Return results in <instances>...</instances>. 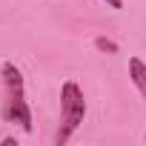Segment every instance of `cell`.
Wrapping results in <instances>:
<instances>
[{"label": "cell", "mask_w": 146, "mask_h": 146, "mask_svg": "<svg viewBox=\"0 0 146 146\" xmlns=\"http://www.w3.org/2000/svg\"><path fill=\"white\" fill-rule=\"evenodd\" d=\"M6 83V103H3V117L9 123H17L23 132H32V109L26 103V92H23V75L15 63H3L0 69Z\"/></svg>", "instance_id": "1"}, {"label": "cell", "mask_w": 146, "mask_h": 146, "mask_svg": "<svg viewBox=\"0 0 146 146\" xmlns=\"http://www.w3.org/2000/svg\"><path fill=\"white\" fill-rule=\"evenodd\" d=\"M60 117H63V123H60L57 137H54L57 146H63L72 135H75V129L86 117V98H83V92H80V86L75 80H66L63 89H60Z\"/></svg>", "instance_id": "2"}, {"label": "cell", "mask_w": 146, "mask_h": 146, "mask_svg": "<svg viewBox=\"0 0 146 146\" xmlns=\"http://www.w3.org/2000/svg\"><path fill=\"white\" fill-rule=\"evenodd\" d=\"M129 78H132V83H135V89L143 95V100H146V63L140 60V57H129Z\"/></svg>", "instance_id": "3"}, {"label": "cell", "mask_w": 146, "mask_h": 146, "mask_svg": "<svg viewBox=\"0 0 146 146\" xmlns=\"http://www.w3.org/2000/svg\"><path fill=\"white\" fill-rule=\"evenodd\" d=\"M95 49L98 52H106V54H115L117 52V43L109 40V37H95Z\"/></svg>", "instance_id": "4"}, {"label": "cell", "mask_w": 146, "mask_h": 146, "mask_svg": "<svg viewBox=\"0 0 146 146\" xmlns=\"http://www.w3.org/2000/svg\"><path fill=\"white\" fill-rule=\"evenodd\" d=\"M106 3H109L112 9H123V3H120V0H106Z\"/></svg>", "instance_id": "5"}, {"label": "cell", "mask_w": 146, "mask_h": 146, "mask_svg": "<svg viewBox=\"0 0 146 146\" xmlns=\"http://www.w3.org/2000/svg\"><path fill=\"white\" fill-rule=\"evenodd\" d=\"M143 137H146V135H143Z\"/></svg>", "instance_id": "6"}]
</instances>
